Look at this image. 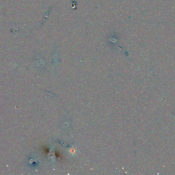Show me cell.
Returning <instances> with one entry per match:
<instances>
[{
    "mask_svg": "<svg viewBox=\"0 0 175 175\" xmlns=\"http://www.w3.org/2000/svg\"><path fill=\"white\" fill-rule=\"evenodd\" d=\"M55 156L56 158H58V159H62L63 158V155H62L60 151H55Z\"/></svg>",
    "mask_w": 175,
    "mask_h": 175,
    "instance_id": "obj_1",
    "label": "cell"
}]
</instances>
